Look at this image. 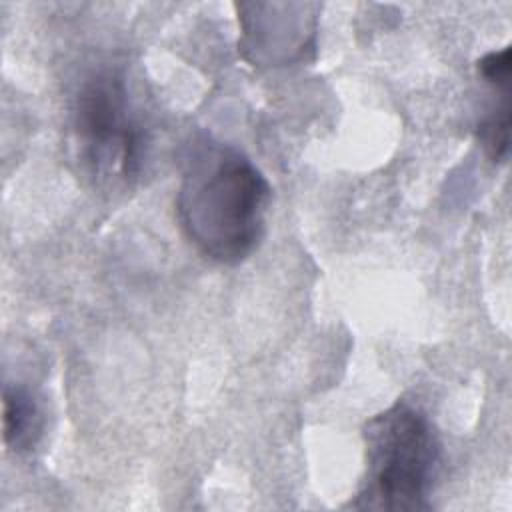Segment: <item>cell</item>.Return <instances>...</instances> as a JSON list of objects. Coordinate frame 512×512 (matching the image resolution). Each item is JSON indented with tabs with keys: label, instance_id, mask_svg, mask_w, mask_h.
I'll use <instances>...</instances> for the list:
<instances>
[{
	"label": "cell",
	"instance_id": "5",
	"mask_svg": "<svg viewBox=\"0 0 512 512\" xmlns=\"http://www.w3.org/2000/svg\"><path fill=\"white\" fill-rule=\"evenodd\" d=\"M478 140L492 162H502L510 142V98L492 110L478 126Z\"/></svg>",
	"mask_w": 512,
	"mask_h": 512
},
{
	"label": "cell",
	"instance_id": "3",
	"mask_svg": "<svg viewBox=\"0 0 512 512\" xmlns=\"http://www.w3.org/2000/svg\"><path fill=\"white\" fill-rule=\"evenodd\" d=\"M78 156L98 180H132L142 164V132L130 114L124 78L116 70L92 72L72 106Z\"/></svg>",
	"mask_w": 512,
	"mask_h": 512
},
{
	"label": "cell",
	"instance_id": "6",
	"mask_svg": "<svg viewBox=\"0 0 512 512\" xmlns=\"http://www.w3.org/2000/svg\"><path fill=\"white\" fill-rule=\"evenodd\" d=\"M510 66V46L498 52H488L478 62L482 78L498 90H510Z\"/></svg>",
	"mask_w": 512,
	"mask_h": 512
},
{
	"label": "cell",
	"instance_id": "2",
	"mask_svg": "<svg viewBox=\"0 0 512 512\" xmlns=\"http://www.w3.org/2000/svg\"><path fill=\"white\" fill-rule=\"evenodd\" d=\"M366 474L356 508L422 510L440 462L436 432L422 410L398 400L364 426Z\"/></svg>",
	"mask_w": 512,
	"mask_h": 512
},
{
	"label": "cell",
	"instance_id": "4",
	"mask_svg": "<svg viewBox=\"0 0 512 512\" xmlns=\"http://www.w3.org/2000/svg\"><path fill=\"white\" fill-rule=\"evenodd\" d=\"M4 442L12 450H30L42 434V412L32 394L20 386L4 388Z\"/></svg>",
	"mask_w": 512,
	"mask_h": 512
},
{
	"label": "cell",
	"instance_id": "1",
	"mask_svg": "<svg viewBox=\"0 0 512 512\" xmlns=\"http://www.w3.org/2000/svg\"><path fill=\"white\" fill-rule=\"evenodd\" d=\"M270 184L232 146L204 140L184 166L176 214L188 240L210 260L238 264L264 232Z\"/></svg>",
	"mask_w": 512,
	"mask_h": 512
}]
</instances>
